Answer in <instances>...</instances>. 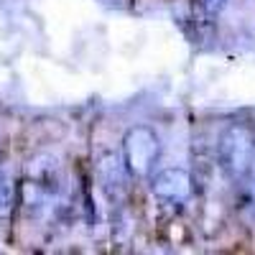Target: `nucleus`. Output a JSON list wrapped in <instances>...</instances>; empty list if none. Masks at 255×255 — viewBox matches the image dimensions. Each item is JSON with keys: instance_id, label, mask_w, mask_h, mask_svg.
<instances>
[{"instance_id": "f257e3e1", "label": "nucleus", "mask_w": 255, "mask_h": 255, "mask_svg": "<svg viewBox=\"0 0 255 255\" xmlns=\"http://www.w3.org/2000/svg\"><path fill=\"white\" fill-rule=\"evenodd\" d=\"M217 156L230 179H245L255 163V128L248 123H230L220 135Z\"/></svg>"}, {"instance_id": "f03ea898", "label": "nucleus", "mask_w": 255, "mask_h": 255, "mask_svg": "<svg viewBox=\"0 0 255 255\" xmlns=\"http://www.w3.org/2000/svg\"><path fill=\"white\" fill-rule=\"evenodd\" d=\"M123 166L130 179H151L161 158V138L153 128L133 125L123 135Z\"/></svg>"}, {"instance_id": "7ed1b4c3", "label": "nucleus", "mask_w": 255, "mask_h": 255, "mask_svg": "<svg viewBox=\"0 0 255 255\" xmlns=\"http://www.w3.org/2000/svg\"><path fill=\"white\" fill-rule=\"evenodd\" d=\"M151 191L161 202L184 204L191 194V176L184 168H163L151 176Z\"/></svg>"}, {"instance_id": "20e7f679", "label": "nucleus", "mask_w": 255, "mask_h": 255, "mask_svg": "<svg viewBox=\"0 0 255 255\" xmlns=\"http://www.w3.org/2000/svg\"><path fill=\"white\" fill-rule=\"evenodd\" d=\"M97 181L102 184L108 199L118 202L125 194V181H128V171L123 166V158L115 156V153L102 156L100 163H97Z\"/></svg>"}, {"instance_id": "39448f33", "label": "nucleus", "mask_w": 255, "mask_h": 255, "mask_svg": "<svg viewBox=\"0 0 255 255\" xmlns=\"http://www.w3.org/2000/svg\"><path fill=\"white\" fill-rule=\"evenodd\" d=\"M202 5H204V13H207L209 18H215V15H220V13L225 10L227 0H202Z\"/></svg>"}, {"instance_id": "423d86ee", "label": "nucleus", "mask_w": 255, "mask_h": 255, "mask_svg": "<svg viewBox=\"0 0 255 255\" xmlns=\"http://www.w3.org/2000/svg\"><path fill=\"white\" fill-rule=\"evenodd\" d=\"M0 168H3V143H0Z\"/></svg>"}, {"instance_id": "0eeeda50", "label": "nucleus", "mask_w": 255, "mask_h": 255, "mask_svg": "<svg viewBox=\"0 0 255 255\" xmlns=\"http://www.w3.org/2000/svg\"><path fill=\"white\" fill-rule=\"evenodd\" d=\"M253 168H255V163H253Z\"/></svg>"}]
</instances>
